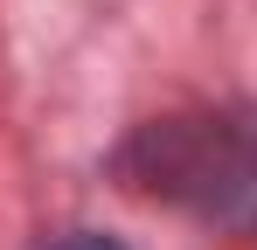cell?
Listing matches in <instances>:
<instances>
[{
    "label": "cell",
    "instance_id": "obj_1",
    "mask_svg": "<svg viewBox=\"0 0 257 250\" xmlns=\"http://www.w3.org/2000/svg\"><path fill=\"white\" fill-rule=\"evenodd\" d=\"M153 188L167 195H195L202 208L236 215L243 202H257V153L229 132V125H160L153 139Z\"/></svg>",
    "mask_w": 257,
    "mask_h": 250
},
{
    "label": "cell",
    "instance_id": "obj_2",
    "mask_svg": "<svg viewBox=\"0 0 257 250\" xmlns=\"http://www.w3.org/2000/svg\"><path fill=\"white\" fill-rule=\"evenodd\" d=\"M63 250H118V243H104V236H77V243H63Z\"/></svg>",
    "mask_w": 257,
    "mask_h": 250
}]
</instances>
